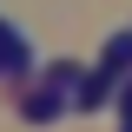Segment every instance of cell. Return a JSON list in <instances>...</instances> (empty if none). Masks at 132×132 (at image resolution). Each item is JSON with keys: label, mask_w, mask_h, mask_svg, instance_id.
I'll list each match as a JSON object with an SVG mask.
<instances>
[{"label": "cell", "mask_w": 132, "mask_h": 132, "mask_svg": "<svg viewBox=\"0 0 132 132\" xmlns=\"http://www.w3.org/2000/svg\"><path fill=\"white\" fill-rule=\"evenodd\" d=\"M40 60H33V33L13 27V20H0V79H33Z\"/></svg>", "instance_id": "1"}, {"label": "cell", "mask_w": 132, "mask_h": 132, "mask_svg": "<svg viewBox=\"0 0 132 132\" xmlns=\"http://www.w3.org/2000/svg\"><path fill=\"white\" fill-rule=\"evenodd\" d=\"M73 106H79V99L66 93V86L40 79V86H33L27 99H20V119H27V126H53V119H60V112H73Z\"/></svg>", "instance_id": "2"}, {"label": "cell", "mask_w": 132, "mask_h": 132, "mask_svg": "<svg viewBox=\"0 0 132 132\" xmlns=\"http://www.w3.org/2000/svg\"><path fill=\"white\" fill-rule=\"evenodd\" d=\"M112 93H119V73H112V66L86 73V86H79V112H99V106H112Z\"/></svg>", "instance_id": "3"}, {"label": "cell", "mask_w": 132, "mask_h": 132, "mask_svg": "<svg viewBox=\"0 0 132 132\" xmlns=\"http://www.w3.org/2000/svg\"><path fill=\"white\" fill-rule=\"evenodd\" d=\"M106 66L112 73H132V33H112L106 40Z\"/></svg>", "instance_id": "4"}, {"label": "cell", "mask_w": 132, "mask_h": 132, "mask_svg": "<svg viewBox=\"0 0 132 132\" xmlns=\"http://www.w3.org/2000/svg\"><path fill=\"white\" fill-rule=\"evenodd\" d=\"M119 132H132V119H119Z\"/></svg>", "instance_id": "5"}, {"label": "cell", "mask_w": 132, "mask_h": 132, "mask_svg": "<svg viewBox=\"0 0 132 132\" xmlns=\"http://www.w3.org/2000/svg\"><path fill=\"white\" fill-rule=\"evenodd\" d=\"M126 79H132V73H126Z\"/></svg>", "instance_id": "6"}]
</instances>
